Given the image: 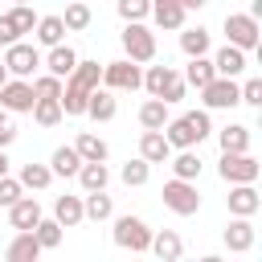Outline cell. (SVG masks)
Masks as SVG:
<instances>
[{
    "instance_id": "1",
    "label": "cell",
    "mask_w": 262,
    "mask_h": 262,
    "mask_svg": "<svg viewBox=\"0 0 262 262\" xmlns=\"http://www.w3.org/2000/svg\"><path fill=\"white\" fill-rule=\"evenodd\" d=\"M94 86H102V66L78 57V66L70 70V78L61 82V98H57L61 115H86V98H90Z\"/></svg>"
},
{
    "instance_id": "2",
    "label": "cell",
    "mask_w": 262,
    "mask_h": 262,
    "mask_svg": "<svg viewBox=\"0 0 262 262\" xmlns=\"http://www.w3.org/2000/svg\"><path fill=\"white\" fill-rule=\"evenodd\" d=\"M213 135V123H209V111H188V115H180V119H168L164 123V139L172 143V151L176 147H196L201 139H209Z\"/></svg>"
},
{
    "instance_id": "3",
    "label": "cell",
    "mask_w": 262,
    "mask_h": 262,
    "mask_svg": "<svg viewBox=\"0 0 262 262\" xmlns=\"http://www.w3.org/2000/svg\"><path fill=\"white\" fill-rule=\"evenodd\" d=\"M139 86H143L151 98H164L168 106L184 98V78H180L172 66H147V74H143V82H139Z\"/></svg>"
},
{
    "instance_id": "4",
    "label": "cell",
    "mask_w": 262,
    "mask_h": 262,
    "mask_svg": "<svg viewBox=\"0 0 262 262\" xmlns=\"http://www.w3.org/2000/svg\"><path fill=\"white\" fill-rule=\"evenodd\" d=\"M217 172H221V180H225V184H254V180H258V172H262V164H258L250 151H221Z\"/></svg>"
},
{
    "instance_id": "5",
    "label": "cell",
    "mask_w": 262,
    "mask_h": 262,
    "mask_svg": "<svg viewBox=\"0 0 262 262\" xmlns=\"http://www.w3.org/2000/svg\"><path fill=\"white\" fill-rule=\"evenodd\" d=\"M225 37H229V45L254 53L258 41H262V25H258V16H250V12H229V16H225Z\"/></svg>"
},
{
    "instance_id": "6",
    "label": "cell",
    "mask_w": 262,
    "mask_h": 262,
    "mask_svg": "<svg viewBox=\"0 0 262 262\" xmlns=\"http://www.w3.org/2000/svg\"><path fill=\"white\" fill-rule=\"evenodd\" d=\"M164 205H168L176 217H192V213L201 209V192H196V180H180V176H172V180L164 184Z\"/></svg>"
},
{
    "instance_id": "7",
    "label": "cell",
    "mask_w": 262,
    "mask_h": 262,
    "mask_svg": "<svg viewBox=\"0 0 262 262\" xmlns=\"http://www.w3.org/2000/svg\"><path fill=\"white\" fill-rule=\"evenodd\" d=\"M115 246L119 250H131V254H143L151 246V229L143 217H115Z\"/></svg>"
},
{
    "instance_id": "8",
    "label": "cell",
    "mask_w": 262,
    "mask_h": 262,
    "mask_svg": "<svg viewBox=\"0 0 262 262\" xmlns=\"http://www.w3.org/2000/svg\"><path fill=\"white\" fill-rule=\"evenodd\" d=\"M123 53L131 61H151L156 57V33L143 20H127V29H123Z\"/></svg>"
},
{
    "instance_id": "9",
    "label": "cell",
    "mask_w": 262,
    "mask_h": 262,
    "mask_svg": "<svg viewBox=\"0 0 262 262\" xmlns=\"http://www.w3.org/2000/svg\"><path fill=\"white\" fill-rule=\"evenodd\" d=\"M139 82H143V70L131 57H119V61L102 66V86L106 90H139Z\"/></svg>"
},
{
    "instance_id": "10",
    "label": "cell",
    "mask_w": 262,
    "mask_h": 262,
    "mask_svg": "<svg viewBox=\"0 0 262 262\" xmlns=\"http://www.w3.org/2000/svg\"><path fill=\"white\" fill-rule=\"evenodd\" d=\"M4 66H8L12 78H33L41 70V53H37V45L12 41V45H4Z\"/></svg>"
},
{
    "instance_id": "11",
    "label": "cell",
    "mask_w": 262,
    "mask_h": 262,
    "mask_svg": "<svg viewBox=\"0 0 262 262\" xmlns=\"http://www.w3.org/2000/svg\"><path fill=\"white\" fill-rule=\"evenodd\" d=\"M33 102H37V94H33V82H29V78H8V82L0 86V106H4V111L29 115Z\"/></svg>"
},
{
    "instance_id": "12",
    "label": "cell",
    "mask_w": 262,
    "mask_h": 262,
    "mask_svg": "<svg viewBox=\"0 0 262 262\" xmlns=\"http://www.w3.org/2000/svg\"><path fill=\"white\" fill-rule=\"evenodd\" d=\"M201 102H205V111H229V106H237V82L217 74L209 86H201Z\"/></svg>"
},
{
    "instance_id": "13",
    "label": "cell",
    "mask_w": 262,
    "mask_h": 262,
    "mask_svg": "<svg viewBox=\"0 0 262 262\" xmlns=\"http://www.w3.org/2000/svg\"><path fill=\"white\" fill-rule=\"evenodd\" d=\"M225 205H229V217H254L262 209V196H258L254 184H229Z\"/></svg>"
},
{
    "instance_id": "14",
    "label": "cell",
    "mask_w": 262,
    "mask_h": 262,
    "mask_svg": "<svg viewBox=\"0 0 262 262\" xmlns=\"http://www.w3.org/2000/svg\"><path fill=\"white\" fill-rule=\"evenodd\" d=\"M254 221L250 217H233L229 225H225V250L229 254H246V250H254Z\"/></svg>"
},
{
    "instance_id": "15",
    "label": "cell",
    "mask_w": 262,
    "mask_h": 262,
    "mask_svg": "<svg viewBox=\"0 0 262 262\" xmlns=\"http://www.w3.org/2000/svg\"><path fill=\"white\" fill-rule=\"evenodd\" d=\"M246 66H250V61H246V49H237V45H229V41L213 53V70H217L221 78H237Z\"/></svg>"
},
{
    "instance_id": "16",
    "label": "cell",
    "mask_w": 262,
    "mask_h": 262,
    "mask_svg": "<svg viewBox=\"0 0 262 262\" xmlns=\"http://www.w3.org/2000/svg\"><path fill=\"white\" fill-rule=\"evenodd\" d=\"M37 221H41V205L20 192V196L8 205V225H12V229H33Z\"/></svg>"
},
{
    "instance_id": "17",
    "label": "cell",
    "mask_w": 262,
    "mask_h": 262,
    "mask_svg": "<svg viewBox=\"0 0 262 262\" xmlns=\"http://www.w3.org/2000/svg\"><path fill=\"white\" fill-rule=\"evenodd\" d=\"M160 262H176L180 254H184V242H180V233L176 229H151V246H147Z\"/></svg>"
},
{
    "instance_id": "18",
    "label": "cell",
    "mask_w": 262,
    "mask_h": 262,
    "mask_svg": "<svg viewBox=\"0 0 262 262\" xmlns=\"http://www.w3.org/2000/svg\"><path fill=\"white\" fill-rule=\"evenodd\" d=\"M41 66H45L49 74H57V78L66 82V78H70V70L78 66V53H74L70 45H61V41H57V45H49V53L41 57Z\"/></svg>"
},
{
    "instance_id": "19",
    "label": "cell",
    "mask_w": 262,
    "mask_h": 262,
    "mask_svg": "<svg viewBox=\"0 0 262 262\" xmlns=\"http://www.w3.org/2000/svg\"><path fill=\"white\" fill-rule=\"evenodd\" d=\"M115 111H119L115 90L94 86V90H90V98H86V115H90V119H98V123H111V119H115Z\"/></svg>"
},
{
    "instance_id": "20",
    "label": "cell",
    "mask_w": 262,
    "mask_h": 262,
    "mask_svg": "<svg viewBox=\"0 0 262 262\" xmlns=\"http://www.w3.org/2000/svg\"><path fill=\"white\" fill-rule=\"evenodd\" d=\"M4 258H8V262H37V258H41V246H37L33 229H16V237H12L8 250H4Z\"/></svg>"
},
{
    "instance_id": "21",
    "label": "cell",
    "mask_w": 262,
    "mask_h": 262,
    "mask_svg": "<svg viewBox=\"0 0 262 262\" xmlns=\"http://www.w3.org/2000/svg\"><path fill=\"white\" fill-rule=\"evenodd\" d=\"M139 156H143L147 164H168L172 143L164 139V131H143V135H139Z\"/></svg>"
},
{
    "instance_id": "22",
    "label": "cell",
    "mask_w": 262,
    "mask_h": 262,
    "mask_svg": "<svg viewBox=\"0 0 262 262\" xmlns=\"http://www.w3.org/2000/svg\"><path fill=\"white\" fill-rule=\"evenodd\" d=\"M184 12H188V8H184L180 0H151V12H147V16H151L160 29H180V25H184Z\"/></svg>"
},
{
    "instance_id": "23",
    "label": "cell",
    "mask_w": 262,
    "mask_h": 262,
    "mask_svg": "<svg viewBox=\"0 0 262 262\" xmlns=\"http://www.w3.org/2000/svg\"><path fill=\"white\" fill-rule=\"evenodd\" d=\"M180 78H184V86H196V90H201V86H209V82L217 78L213 57H205V53H201V57H188V66H184V74H180Z\"/></svg>"
},
{
    "instance_id": "24",
    "label": "cell",
    "mask_w": 262,
    "mask_h": 262,
    "mask_svg": "<svg viewBox=\"0 0 262 262\" xmlns=\"http://www.w3.org/2000/svg\"><path fill=\"white\" fill-rule=\"evenodd\" d=\"M82 213H86L90 221H111V217H115V205H111L106 188H94V192H86V196H82Z\"/></svg>"
},
{
    "instance_id": "25",
    "label": "cell",
    "mask_w": 262,
    "mask_h": 262,
    "mask_svg": "<svg viewBox=\"0 0 262 262\" xmlns=\"http://www.w3.org/2000/svg\"><path fill=\"white\" fill-rule=\"evenodd\" d=\"M53 217L61 221V229H74L78 221H86V213H82V196H70V192L57 196V201H53Z\"/></svg>"
},
{
    "instance_id": "26",
    "label": "cell",
    "mask_w": 262,
    "mask_h": 262,
    "mask_svg": "<svg viewBox=\"0 0 262 262\" xmlns=\"http://www.w3.org/2000/svg\"><path fill=\"white\" fill-rule=\"evenodd\" d=\"M217 143H221V151H250V127L246 123H229V127L217 131Z\"/></svg>"
},
{
    "instance_id": "27",
    "label": "cell",
    "mask_w": 262,
    "mask_h": 262,
    "mask_svg": "<svg viewBox=\"0 0 262 262\" xmlns=\"http://www.w3.org/2000/svg\"><path fill=\"white\" fill-rule=\"evenodd\" d=\"M168 160H172V176H180V180H196L201 176V156L192 147H176V156H168Z\"/></svg>"
},
{
    "instance_id": "28",
    "label": "cell",
    "mask_w": 262,
    "mask_h": 262,
    "mask_svg": "<svg viewBox=\"0 0 262 262\" xmlns=\"http://www.w3.org/2000/svg\"><path fill=\"white\" fill-rule=\"evenodd\" d=\"M180 49H184V57H201V53H209V29H201V25L184 29V25H180Z\"/></svg>"
},
{
    "instance_id": "29",
    "label": "cell",
    "mask_w": 262,
    "mask_h": 262,
    "mask_svg": "<svg viewBox=\"0 0 262 262\" xmlns=\"http://www.w3.org/2000/svg\"><path fill=\"white\" fill-rule=\"evenodd\" d=\"M139 123H143V131H164V123H168V102H164V98H147V102L139 106Z\"/></svg>"
},
{
    "instance_id": "30",
    "label": "cell",
    "mask_w": 262,
    "mask_h": 262,
    "mask_svg": "<svg viewBox=\"0 0 262 262\" xmlns=\"http://www.w3.org/2000/svg\"><path fill=\"white\" fill-rule=\"evenodd\" d=\"M78 168H82L78 147H57V151L49 156V172H53V176H78Z\"/></svg>"
},
{
    "instance_id": "31",
    "label": "cell",
    "mask_w": 262,
    "mask_h": 262,
    "mask_svg": "<svg viewBox=\"0 0 262 262\" xmlns=\"http://www.w3.org/2000/svg\"><path fill=\"white\" fill-rule=\"evenodd\" d=\"M78 180H82V188H86V192H94V188H106L111 172H106V164H102V160H82Z\"/></svg>"
},
{
    "instance_id": "32",
    "label": "cell",
    "mask_w": 262,
    "mask_h": 262,
    "mask_svg": "<svg viewBox=\"0 0 262 262\" xmlns=\"http://www.w3.org/2000/svg\"><path fill=\"white\" fill-rule=\"evenodd\" d=\"M33 237H37L41 250H57V246H61V221H57V217H41V221L33 225Z\"/></svg>"
},
{
    "instance_id": "33",
    "label": "cell",
    "mask_w": 262,
    "mask_h": 262,
    "mask_svg": "<svg viewBox=\"0 0 262 262\" xmlns=\"http://www.w3.org/2000/svg\"><path fill=\"white\" fill-rule=\"evenodd\" d=\"M90 20H94V12H90V4H82V0H74V4H66V16H61V25H66V33H82V29H90Z\"/></svg>"
},
{
    "instance_id": "34",
    "label": "cell",
    "mask_w": 262,
    "mask_h": 262,
    "mask_svg": "<svg viewBox=\"0 0 262 262\" xmlns=\"http://www.w3.org/2000/svg\"><path fill=\"white\" fill-rule=\"evenodd\" d=\"M20 188H49V180H53V172H49V164H20Z\"/></svg>"
},
{
    "instance_id": "35",
    "label": "cell",
    "mask_w": 262,
    "mask_h": 262,
    "mask_svg": "<svg viewBox=\"0 0 262 262\" xmlns=\"http://www.w3.org/2000/svg\"><path fill=\"white\" fill-rule=\"evenodd\" d=\"M33 29H37L33 37H37L41 45H57V41L66 37V25H61V16H37V25H33Z\"/></svg>"
},
{
    "instance_id": "36",
    "label": "cell",
    "mask_w": 262,
    "mask_h": 262,
    "mask_svg": "<svg viewBox=\"0 0 262 262\" xmlns=\"http://www.w3.org/2000/svg\"><path fill=\"white\" fill-rule=\"evenodd\" d=\"M29 115L37 119V127H53V123H61V102L57 98H37Z\"/></svg>"
},
{
    "instance_id": "37",
    "label": "cell",
    "mask_w": 262,
    "mask_h": 262,
    "mask_svg": "<svg viewBox=\"0 0 262 262\" xmlns=\"http://www.w3.org/2000/svg\"><path fill=\"white\" fill-rule=\"evenodd\" d=\"M74 147H78L82 160H106V139H98L94 131H82V135L74 139Z\"/></svg>"
},
{
    "instance_id": "38",
    "label": "cell",
    "mask_w": 262,
    "mask_h": 262,
    "mask_svg": "<svg viewBox=\"0 0 262 262\" xmlns=\"http://www.w3.org/2000/svg\"><path fill=\"white\" fill-rule=\"evenodd\" d=\"M119 176H123V184H127V188H143V184H147V176H151V164H147L143 156H139V160H127Z\"/></svg>"
},
{
    "instance_id": "39",
    "label": "cell",
    "mask_w": 262,
    "mask_h": 262,
    "mask_svg": "<svg viewBox=\"0 0 262 262\" xmlns=\"http://www.w3.org/2000/svg\"><path fill=\"white\" fill-rule=\"evenodd\" d=\"M33 94H37V98H61V78L49 74V70L37 74V78H33Z\"/></svg>"
},
{
    "instance_id": "40",
    "label": "cell",
    "mask_w": 262,
    "mask_h": 262,
    "mask_svg": "<svg viewBox=\"0 0 262 262\" xmlns=\"http://www.w3.org/2000/svg\"><path fill=\"white\" fill-rule=\"evenodd\" d=\"M8 20H12V29H16V37H25V33H33V25H37V16H33V8H29V4H16V8L8 12Z\"/></svg>"
},
{
    "instance_id": "41",
    "label": "cell",
    "mask_w": 262,
    "mask_h": 262,
    "mask_svg": "<svg viewBox=\"0 0 262 262\" xmlns=\"http://www.w3.org/2000/svg\"><path fill=\"white\" fill-rule=\"evenodd\" d=\"M115 8H119L123 20H143L151 12V0H115Z\"/></svg>"
},
{
    "instance_id": "42",
    "label": "cell",
    "mask_w": 262,
    "mask_h": 262,
    "mask_svg": "<svg viewBox=\"0 0 262 262\" xmlns=\"http://www.w3.org/2000/svg\"><path fill=\"white\" fill-rule=\"evenodd\" d=\"M237 102H246V106H262V78H250L246 86H237Z\"/></svg>"
},
{
    "instance_id": "43",
    "label": "cell",
    "mask_w": 262,
    "mask_h": 262,
    "mask_svg": "<svg viewBox=\"0 0 262 262\" xmlns=\"http://www.w3.org/2000/svg\"><path fill=\"white\" fill-rule=\"evenodd\" d=\"M25 188H20V180H12V176H0V209H8L16 196H20Z\"/></svg>"
},
{
    "instance_id": "44",
    "label": "cell",
    "mask_w": 262,
    "mask_h": 262,
    "mask_svg": "<svg viewBox=\"0 0 262 262\" xmlns=\"http://www.w3.org/2000/svg\"><path fill=\"white\" fill-rule=\"evenodd\" d=\"M16 139V123H12V111H4L0 106V147H8Z\"/></svg>"
},
{
    "instance_id": "45",
    "label": "cell",
    "mask_w": 262,
    "mask_h": 262,
    "mask_svg": "<svg viewBox=\"0 0 262 262\" xmlns=\"http://www.w3.org/2000/svg\"><path fill=\"white\" fill-rule=\"evenodd\" d=\"M12 41H20L16 37V29H12V20H8V12L0 16V45H12Z\"/></svg>"
},
{
    "instance_id": "46",
    "label": "cell",
    "mask_w": 262,
    "mask_h": 262,
    "mask_svg": "<svg viewBox=\"0 0 262 262\" xmlns=\"http://www.w3.org/2000/svg\"><path fill=\"white\" fill-rule=\"evenodd\" d=\"M180 4H184V8H205L209 0H180Z\"/></svg>"
},
{
    "instance_id": "47",
    "label": "cell",
    "mask_w": 262,
    "mask_h": 262,
    "mask_svg": "<svg viewBox=\"0 0 262 262\" xmlns=\"http://www.w3.org/2000/svg\"><path fill=\"white\" fill-rule=\"evenodd\" d=\"M0 176H8V156H4V147H0Z\"/></svg>"
},
{
    "instance_id": "48",
    "label": "cell",
    "mask_w": 262,
    "mask_h": 262,
    "mask_svg": "<svg viewBox=\"0 0 262 262\" xmlns=\"http://www.w3.org/2000/svg\"><path fill=\"white\" fill-rule=\"evenodd\" d=\"M8 78H12V74H8V66H4V61H0V86H4V82H8Z\"/></svg>"
},
{
    "instance_id": "49",
    "label": "cell",
    "mask_w": 262,
    "mask_h": 262,
    "mask_svg": "<svg viewBox=\"0 0 262 262\" xmlns=\"http://www.w3.org/2000/svg\"><path fill=\"white\" fill-rule=\"evenodd\" d=\"M16 4H29V0H16Z\"/></svg>"
}]
</instances>
